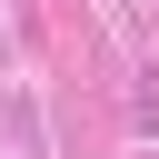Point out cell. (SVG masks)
<instances>
[{
  "mask_svg": "<svg viewBox=\"0 0 159 159\" xmlns=\"http://www.w3.org/2000/svg\"><path fill=\"white\" fill-rule=\"evenodd\" d=\"M129 109H139V129H159V80H139V99H129Z\"/></svg>",
  "mask_w": 159,
  "mask_h": 159,
  "instance_id": "6da1fadb",
  "label": "cell"
}]
</instances>
